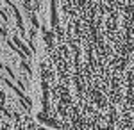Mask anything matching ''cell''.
I'll list each match as a JSON object with an SVG mask.
<instances>
[{"instance_id": "obj_1", "label": "cell", "mask_w": 134, "mask_h": 130, "mask_svg": "<svg viewBox=\"0 0 134 130\" xmlns=\"http://www.w3.org/2000/svg\"><path fill=\"white\" fill-rule=\"evenodd\" d=\"M91 20L98 21L91 27L98 41L91 43L111 45L107 54L95 55L97 62L111 61L93 68L100 75L111 71V80L97 87H111L114 96L102 105L104 118L109 130H134V0H97Z\"/></svg>"}]
</instances>
